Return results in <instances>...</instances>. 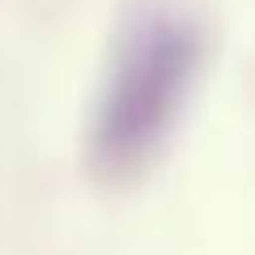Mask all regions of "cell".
I'll return each instance as SVG.
<instances>
[{
  "label": "cell",
  "instance_id": "cell-1",
  "mask_svg": "<svg viewBox=\"0 0 255 255\" xmlns=\"http://www.w3.org/2000/svg\"><path fill=\"white\" fill-rule=\"evenodd\" d=\"M209 60V30L183 0H140L94 90L85 157L102 183H132L170 149Z\"/></svg>",
  "mask_w": 255,
  "mask_h": 255
}]
</instances>
